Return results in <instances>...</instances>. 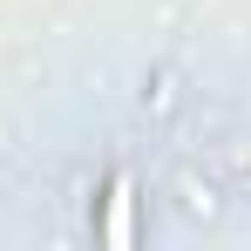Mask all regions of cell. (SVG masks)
<instances>
[{"label":"cell","instance_id":"6da1fadb","mask_svg":"<svg viewBox=\"0 0 251 251\" xmlns=\"http://www.w3.org/2000/svg\"><path fill=\"white\" fill-rule=\"evenodd\" d=\"M102 238H109V245H129V238H136V183H129V176H109V210H102Z\"/></svg>","mask_w":251,"mask_h":251}]
</instances>
